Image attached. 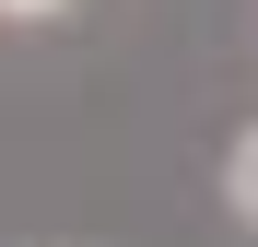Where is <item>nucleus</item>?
I'll list each match as a JSON object with an SVG mask.
<instances>
[{
    "label": "nucleus",
    "mask_w": 258,
    "mask_h": 247,
    "mask_svg": "<svg viewBox=\"0 0 258 247\" xmlns=\"http://www.w3.org/2000/svg\"><path fill=\"white\" fill-rule=\"evenodd\" d=\"M71 0H0V24H59Z\"/></svg>",
    "instance_id": "f03ea898"
},
{
    "label": "nucleus",
    "mask_w": 258,
    "mask_h": 247,
    "mask_svg": "<svg viewBox=\"0 0 258 247\" xmlns=\"http://www.w3.org/2000/svg\"><path fill=\"white\" fill-rule=\"evenodd\" d=\"M223 212L258 235V118H246V130H235V153H223Z\"/></svg>",
    "instance_id": "f257e3e1"
}]
</instances>
